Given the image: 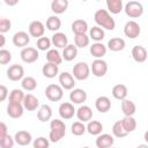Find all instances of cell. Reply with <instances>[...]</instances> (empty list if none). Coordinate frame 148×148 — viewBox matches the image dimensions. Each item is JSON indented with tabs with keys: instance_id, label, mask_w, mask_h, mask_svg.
Listing matches in <instances>:
<instances>
[{
	"instance_id": "24",
	"label": "cell",
	"mask_w": 148,
	"mask_h": 148,
	"mask_svg": "<svg viewBox=\"0 0 148 148\" xmlns=\"http://www.w3.org/2000/svg\"><path fill=\"white\" fill-rule=\"evenodd\" d=\"M76 116H77V119L81 120V121H89L92 117V111L89 106H80L79 110L76 111Z\"/></svg>"
},
{
	"instance_id": "33",
	"label": "cell",
	"mask_w": 148,
	"mask_h": 148,
	"mask_svg": "<svg viewBox=\"0 0 148 148\" xmlns=\"http://www.w3.org/2000/svg\"><path fill=\"white\" fill-rule=\"evenodd\" d=\"M106 6H108V9L112 14H118L123 9V2H121V0H108L106 1Z\"/></svg>"
},
{
	"instance_id": "29",
	"label": "cell",
	"mask_w": 148,
	"mask_h": 148,
	"mask_svg": "<svg viewBox=\"0 0 148 148\" xmlns=\"http://www.w3.org/2000/svg\"><path fill=\"white\" fill-rule=\"evenodd\" d=\"M43 75L45 77H49V79H52L57 74H58V65L56 64H51V62H47L43 66Z\"/></svg>"
},
{
	"instance_id": "13",
	"label": "cell",
	"mask_w": 148,
	"mask_h": 148,
	"mask_svg": "<svg viewBox=\"0 0 148 148\" xmlns=\"http://www.w3.org/2000/svg\"><path fill=\"white\" fill-rule=\"evenodd\" d=\"M59 83L61 84V87H62L64 89L69 90V89L74 88L75 81H74V77H73L69 73L64 72V73H61L60 76H59Z\"/></svg>"
},
{
	"instance_id": "45",
	"label": "cell",
	"mask_w": 148,
	"mask_h": 148,
	"mask_svg": "<svg viewBox=\"0 0 148 148\" xmlns=\"http://www.w3.org/2000/svg\"><path fill=\"white\" fill-rule=\"evenodd\" d=\"M10 60H12V53L7 50H1L0 51V64L7 65Z\"/></svg>"
},
{
	"instance_id": "23",
	"label": "cell",
	"mask_w": 148,
	"mask_h": 148,
	"mask_svg": "<svg viewBox=\"0 0 148 148\" xmlns=\"http://www.w3.org/2000/svg\"><path fill=\"white\" fill-rule=\"evenodd\" d=\"M51 116H52V110H51V108H50L49 105H46V104L42 105V106L39 108L38 112H37V118H38V120L42 121V123H45V121L50 120Z\"/></svg>"
},
{
	"instance_id": "48",
	"label": "cell",
	"mask_w": 148,
	"mask_h": 148,
	"mask_svg": "<svg viewBox=\"0 0 148 148\" xmlns=\"http://www.w3.org/2000/svg\"><path fill=\"white\" fill-rule=\"evenodd\" d=\"M7 95H8L7 88L3 84H1L0 86V102H3L6 99V97H7Z\"/></svg>"
},
{
	"instance_id": "22",
	"label": "cell",
	"mask_w": 148,
	"mask_h": 148,
	"mask_svg": "<svg viewBox=\"0 0 148 148\" xmlns=\"http://www.w3.org/2000/svg\"><path fill=\"white\" fill-rule=\"evenodd\" d=\"M112 95L116 99H120V101H124L125 97L127 96V87L125 84H116L113 88H112Z\"/></svg>"
},
{
	"instance_id": "9",
	"label": "cell",
	"mask_w": 148,
	"mask_h": 148,
	"mask_svg": "<svg viewBox=\"0 0 148 148\" xmlns=\"http://www.w3.org/2000/svg\"><path fill=\"white\" fill-rule=\"evenodd\" d=\"M91 71H92V74L97 77H102L106 74L108 72V65L104 60H101V59H97L95 61H92V65H91Z\"/></svg>"
},
{
	"instance_id": "53",
	"label": "cell",
	"mask_w": 148,
	"mask_h": 148,
	"mask_svg": "<svg viewBox=\"0 0 148 148\" xmlns=\"http://www.w3.org/2000/svg\"><path fill=\"white\" fill-rule=\"evenodd\" d=\"M145 140H146V142H148V131L145 133Z\"/></svg>"
},
{
	"instance_id": "14",
	"label": "cell",
	"mask_w": 148,
	"mask_h": 148,
	"mask_svg": "<svg viewBox=\"0 0 148 148\" xmlns=\"http://www.w3.org/2000/svg\"><path fill=\"white\" fill-rule=\"evenodd\" d=\"M74 113H75V109H74L73 104H71V103H62L59 106V114L64 119H71V118H73Z\"/></svg>"
},
{
	"instance_id": "4",
	"label": "cell",
	"mask_w": 148,
	"mask_h": 148,
	"mask_svg": "<svg viewBox=\"0 0 148 148\" xmlns=\"http://www.w3.org/2000/svg\"><path fill=\"white\" fill-rule=\"evenodd\" d=\"M62 89L58 84H49L45 89V96L52 102H58L62 98Z\"/></svg>"
},
{
	"instance_id": "18",
	"label": "cell",
	"mask_w": 148,
	"mask_h": 148,
	"mask_svg": "<svg viewBox=\"0 0 148 148\" xmlns=\"http://www.w3.org/2000/svg\"><path fill=\"white\" fill-rule=\"evenodd\" d=\"M95 105H96V109L97 111H99L101 113H105L110 110L111 108V102L110 99L106 97V96H101L96 99L95 102Z\"/></svg>"
},
{
	"instance_id": "11",
	"label": "cell",
	"mask_w": 148,
	"mask_h": 148,
	"mask_svg": "<svg viewBox=\"0 0 148 148\" xmlns=\"http://www.w3.org/2000/svg\"><path fill=\"white\" fill-rule=\"evenodd\" d=\"M29 42H30V37L24 31H18L13 37V44L17 47H24L29 44Z\"/></svg>"
},
{
	"instance_id": "17",
	"label": "cell",
	"mask_w": 148,
	"mask_h": 148,
	"mask_svg": "<svg viewBox=\"0 0 148 148\" xmlns=\"http://www.w3.org/2000/svg\"><path fill=\"white\" fill-rule=\"evenodd\" d=\"M39 105V102H38V98L35 97L32 94H28L25 95L24 97V101H23V106L24 109H27L28 111H35Z\"/></svg>"
},
{
	"instance_id": "30",
	"label": "cell",
	"mask_w": 148,
	"mask_h": 148,
	"mask_svg": "<svg viewBox=\"0 0 148 148\" xmlns=\"http://www.w3.org/2000/svg\"><path fill=\"white\" fill-rule=\"evenodd\" d=\"M105 53H106V47L101 43H96L90 46V54L92 57L102 58L103 56H105Z\"/></svg>"
},
{
	"instance_id": "37",
	"label": "cell",
	"mask_w": 148,
	"mask_h": 148,
	"mask_svg": "<svg viewBox=\"0 0 148 148\" xmlns=\"http://www.w3.org/2000/svg\"><path fill=\"white\" fill-rule=\"evenodd\" d=\"M112 133L117 136V138H125L128 133L125 131V128H124V126H123V124H121V120H118V121H116L114 124H113V126H112Z\"/></svg>"
},
{
	"instance_id": "20",
	"label": "cell",
	"mask_w": 148,
	"mask_h": 148,
	"mask_svg": "<svg viewBox=\"0 0 148 148\" xmlns=\"http://www.w3.org/2000/svg\"><path fill=\"white\" fill-rule=\"evenodd\" d=\"M14 139H15L17 145H20V146H28L31 142L32 138H31V134L29 132H27V131H18V132H16Z\"/></svg>"
},
{
	"instance_id": "6",
	"label": "cell",
	"mask_w": 148,
	"mask_h": 148,
	"mask_svg": "<svg viewBox=\"0 0 148 148\" xmlns=\"http://www.w3.org/2000/svg\"><path fill=\"white\" fill-rule=\"evenodd\" d=\"M124 32L126 37L128 38H136L139 37L141 29H140V25L135 21H128L124 27Z\"/></svg>"
},
{
	"instance_id": "5",
	"label": "cell",
	"mask_w": 148,
	"mask_h": 148,
	"mask_svg": "<svg viewBox=\"0 0 148 148\" xmlns=\"http://www.w3.org/2000/svg\"><path fill=\"white\" fill-rule=\"evenodd\" d=\"M73 74L76 80H86L89 76V66L86 62H77L73 67Z\"/></svg>"
},
{
	"instance_id": "38",
	"label": "cell",
	"mask_w": 148,
	"mask_h": 148,
	"mask_svg": "<svg viewBox=\"0 0 148 148\" xmlns=\"http://www.w3.org/2000/svg\"><path fill=\"white\" fill-rule=\"evenodd\" d=\"M22 88L28 90V91H32L34 89H36L37 87V81L32 77V76H28V77H24L22 80Z\"/></svg>"
},
{
	"instance_id": "8",
	"label": "cell",
	"mask_w": 148,
	"mask_h": 148,
	"mask_svg": "<svg viewBox=\"0 0 148 148\" xmlns=\"http://www.w3.org/2000/svg\"><path fill=\"white\" fill-rule=\"evenodd\" d=\"M39 54L35 47H24L21 52V58L27 64H32L38 59Z\"/></svg>"
},
{
	"instance_id": "50",
	"label": "cell",
	"mask_w": 148,
	"mask_h": 148,
	"mask_svg": "<svg viewBox=\"0 0 148 148\" xmlns=\"http://www.w3.org/2000/svg\"><path fill=\"white\" fill-rule=\"evenodd\" d=\"M5 2L7 5H9V6H14V5L17 3V0H5Z\"/></svg>"
},
{
	"instance_id": "36",
	"label": "cell",
	"mask_w": 148,
	"mask_h": 148,
	"mask_svg": "<svg viewBox=\"0 0 148 148\" xmlns=\"http://www.w3.org/2000/svg\"><path fill=\"white\" fill-rule=\"evenodd\" d=\"M121 124H123V126H124V128L127 133L133 132L136 128V120L133 117H125L121 120Z\"/></svg>"
},
{
	"instance_id": "43",
	"label": "cell",
	"mask_w": 148,
	"mask_h": 148,
	"mask_svg": "<svg viewBox=\"0 0 148 148\" xmlns=\"http://www.w3.org/2000/svg\"><path fill=\"white\" fill-rule=\"evenodd\" d=\"M86 127H84V125L81 123V121H75V123H73L72 124V133L74 134V135H82L84 132H86Z\"/></svg>"
},
{
	"instance_id": "7",
	"label": "cell",
	"mask_w": 148,
	"mask_h": 148,
	"mask_svg": "<svg viewBox=\"0 0 148 148\" xmlns=\"http://www.w3.org/2000/svg\"><path fill=\"white\" fill-rule=\"evenodd\" d=\"M24 75V69L21 65H12L8 69H7V77L10 81H18L23 77Z\"/></svg>"
},
{
	"instance_id": "3",
	"label": "cell",
	"mask_w": 148,
	"mask_h": 148,
	"mask_svg": "<svg viewBox=\"0 0 148 148\" xmlns=\"http://www.w3.org/2000/svg\"><path fill=\"white\" fill-rule=\"evenodd\" d=\"M125 13L127 16H130L132 18H136V17H140L142 15L143 7L138 1H130L125 6Z\"/></svg>"
},
{
	"instance_id": "1",
	"label": "cell",
	"mask_w": 148,
	"mask_h": 148,
	"mask_svg": "<svg viewBox=\"0 0 148 148\" xmlns=\"http://www.w3.org/2000/svg\"><path fill=\"white\" fill-rule=\"evenodd\" d=\"M94 18L96 21V23L108 30H113L114 27H116V23H114V20L110 16V14L105 10V9H98L96 10L95 15H94Z\"/></svg>"
},
{
	"instance_id": "31",
	"label": "cell",
	"mask_w": 148,
	"mask_h": 148,
	"mask_svg": "<svg viewBox=\"0 0 148 148\" xmlns=\"http://www.w3.org/2000/svg\"><path fill=\"white\" fill-rule=\"evenodd\" d=\"M77 56V49L76 46L74 45H67L65 49H64V52H62V57L66 61H72L76 58Z\"/></svg>"
},
{
	"instance_id": "52",
	"label": "cell",
	"mask_w": 148,
	"mask_h": 148,
	"mask_svg": "<svg viewBox=\"0 0 148 148\" xmlns=\"http://www.w3.org/2000/svg\"><path fill=\"white\" fill-rule=\"evenodd\" d=\"M136 148H148V146L147 145H139Z\"/></svg>"
},
{
	"instance_id": "54",
	"label": "cell",
	"mask_w": 148,
	"mask_h": 148,
	"mask_svg": "<svg viewBox=\"0 0 148 148\" xmlns=\"http://www.w3.org/2000/svg\"><path fill=\"white\" fill-rule=\"evenodd\" d=\"M83 148H89V147H83Z\"/></svg>"
},
{
	"instance_id": "35",
	"label": "cell",
	"mask_w": 148,
	"mask_h": 148,
	"mask_svg": "<svg viewBox=\"0 0 148 148\" xmlns=\"http://www.w3.org/2000/svg\"><path fill=\"white\" fill-rule=\"evenodd\" d=\"M46 27L50 31H57L61 27V21L57 16H50L46 21Z\"/></svg>"
},
{
	"instance_id": "27",
	"label": "cell",
	"mask_w": 148,
	"mask_h": 148,
	"mask_svg": "<svg viewBox=\"0 0 148 148\" xmlns=\"http://www.w3.org/2000/svg\"><path fill=\"white\" fill-rule=\"evenodd\" d=\"M121 110L125 114V117H132L134 113H135V110H136V106L135 104L130 101V99H124L121 102Z\"/></svg>"
},
{
	"instance_id": "12",
	"label": "cell",
	"mask_w": 148,
	"mask_h": 148,
	"mask_svg": "<svg viewBox=\"0 0 148 148\" xmlns=\"http://www.w3.org/2000/svg\"><path fill=\"white\" fill-rule=\"evenodd\" d=\"M44 31H45V29H44V24L40 22V21H34V22H31L30 23V25H29V34L32 36V37H38V38H40L43 35H44Z\"/></svg>"
},
{
	"instance_id": "10",
	"label": "cell",
	"mask_w": 148,
	"mask_h": 148,
	"mask_svg": "<svg viewBox=\"0 0 148 148\" xmlns=\"http://www.w3.org/2000/svg\"><path fill=\"white\" fill-rule=\"evenodd\" d=\"M23 109L24 106L21 103H16V102H9L7 105V114L10 118H20L23 114Z\"/></svg>"
},
{
	"instance_id": "51",
	"label": "cell",
	"mask_w": 148,
	"mask_h": 148,
	"mask_svg": "<svg viewBox=\"0 0 148 148\" xmlns=\"http://www.w3.org/2000/svg\"><path fill=\"white\" fill-rule=\"evenodd\" d=\"M3 45H5V36L0 35V46H3Z\"/></svg>"
},
{
	"instance_id": "26",
	"label": "cell",
	"mask_w": 148,
	"mask_h": 148,
	"mask_svg": "<svg viewBox=\"0 0 148 148\" xmlns=\"http://www.w3.org/2000/svg\"><path fill=\"white\" fill-rule=\"evenodd\" d=\"M108 46L111 51L113 52H118V51H121L124 50L125 47V40L119 38V37H114V38H111L109 42H108Z\"/></svg>"
},
{
	"instance_id": "2",
	"label": "cell",
	"mask_w": 148,
	"mask_h": 148,
	"mask_svg": "<svg viewBox=\"0 0 148 148\" xmlns=\"http://www.w3.org/2000/svg\"><path fill=\"white\" fill-rule=\"evenodd\" d=\"M51 131H50V140L52 142H58L60 141L66 132V125L64 121L59 120V119H54L51 121Z\"/></svg>"
},
{
	"instance_id": "39",
	"label": "cell",
	"mask_w": 148,
	"mask_h": 148,
	"mask_svg": "<svg viewBox=\"0 0 148 148\" xmlns=\"http://www.w3.org/2000/svg\"><path fill=\"white\" fill-rule=\"evenodd\" d=\"M24 92L20 89H14L12 90V92L9 94V102H16V103H21L24 101Z\"/></svg>"
},
{
	"instance_id": "34",
	"label": "cell",
	"mask_w": 148,
	"mask_h": 148,
	"mask_svg": "<svg viewBox=\"0 0 148 148\" xmlns=\"http://www.w3.org/2000/svg\"><path fill=\"white\" fill-rule=\"evenodd\" d=\"M102 130H103V125L99 121H97V120L90 121L88 124V126H87V131L91 135H98V134H101Z\"/></svg>"
},
{
	"instance_id": "40",
	"label": "cell",
	"mask_w": 148,
	"mask_h": 148,
	"mask_svg": "<svg viewBox=\"0 0 148 148\" xmlns=\"http://www.w3.org/2000/svg\"><path fill=\"white\" fill-rule=\"evenodd\" d=\"M90 37L96 40V42H99L104 38V31L103 29H101L99 27H92L90 29Z\"/></svg>"
},
{
	"instance_id": "42",
	"label": "cell",
	"mask_w": 148,
	"mask_h": 148,
	"mask_svg": "<svg viewBox=\"0 0 148 148\" xmlns=\"http://www.w3.org/2000/svg\"><path fill=\"white\" fill-rule=\"evenodd\" d=\"M36 45H37V49H38V50H40V51H46V50H49L50 46H51V40H50L47 37H40V38H38Z\"/></svg>"
},
{
	"instance_id": "49",
	"label": "cell",
	"mask_w": 148,
	"mask_h": 148,
	"mask_svg": "<svg viewBox=\"0 0 148 148\" xmlns=\"http://www.w3.org/2000/svg\"><path fill=\"white\" fill-rule=\"evenodd\" d=\"M7 135V126L5 123H0V140Z\"/></svg>"
},
{
	"instance_id": "44",
	"label": "cell",
	"mask_w": 148,
	"mask_h": 148,
	"mask_svg": "<svg viewBox=\"0 0 148 148\" xmlns=\"http://www.w3.org/2000/svg\"><path fill=\"white\" fill-rule=\"evenodd\" d=\"M50 146V142L47 139L40 136V138H37L35 141H34V148H49Z\"/></svg>"
},
{
	"instance_id": "21",
	"label": "cell",
	"mask_w": 148,
	"mask_h": 148,
	"mask_svg": "<svg viewBox=\"0 0 148 148\" xmlns=\"http://www.w3.org/2000/svg\"><path fill=\"white\" fill-rule=\"evenodd\" d=\"M52 43L58 49H65L67 46V43H68V39H67V36L62 32H57L52 36Z\"/></svg>"
},
{
	"instance_id": "41",
	"label": "cell",
	"mask_w": 148,
	"mask_h": 148,
	"mask_svg": "<svg viewBox=\"0 0 148 148\" xmlns=\"http://www.w3.org/2000/svg\"><path fill=\"white\" fill-rule=\"evenodd\" d=\"M75 46L76 47H86L89 44V37L83 34V35H75Z\"/></svg>"
},
{
	"instance_id": "15",
	"label": "cell",
	"mask_w": 148,
	"mask_h": 148,
	"mask_svg": "<svg viewBox=\"0 0 148 148\" xmlns=\"http://www.w3.org/2000/svg\"><path fill=\"white\" fill-rule=\"evenodd\" d=\"M132 57L136 62H143L147 59V51L143 46L136 45L132 50Z\"/></svg>"
},
{
	"instance_id": "28",
	"label": "cell",
	"mask_w": 148,
	"mask_h": 148,
	"mask_svg": "<svg viewBox=\"0 0 148 148\" xmlns=\"http://www.w3.org/2000/svg\"><path fill=\"white\" fill-rule=\"evenodd\" d=\"M67 7H68L67 0H54L51 3V9L56 14H62L64 12H66Z\"/></svg>"
},
{
	"instance_id": "47",
	"label": "cell",
	"mask_w": 148,
	"mask_h": 148,
	"mask_svg": "<svg viewBox=\"0 0 148 148\" xmlns=\"http://www.w3.org/2000/svg\"><path fill=\"white\" fill-rule=\"evenodd\" d=\"M10 27H12V23H10V21L8 18H5V17L0 18V32L3 34V32L9 31Z\"/></svg>"
},
{
	"instance_id": "19",
	"label": "cell",
	"mask_w": 148,
	"mask_h": 148,
	"mask_svg": "<svg viewBox=\"0 0 148 148\" xmlns=\"http://www.w3.org/2000/svg\"><path fill=\"white\" fill-rule=\"evenodd\" d=\"M114 140L110 134H102L96 139L97 148H111Z\"/></svg>"
},
{
	"instance_id": "25",
	"label": "cell",
	"mask_w": 148,
	"mask_h": 148,
	"mask_svg": "<svg viewBox=\"0 0 148 148\" xmlns=\"http://www.w3.org/2000/svg\"><path fill=\"white\" fill-rule=\"evenodd\" d=\"M72 30L75 35H83L88 30V24L83 20H75L72 24Z\"/></svg>"
},
{
	"instance_id": "16",
	"label": "cell",
	"mask_w": 148,
	"mask_h": 148,
	"mask_svg": "<svg viewBox=\"0 0 148 148\" xmlns=\"http://www.w3.org/2000/svg\"><path fill=\"white\" fill-rule=\"evenodd\" d=\"M69 98H71V102H73L74 104H81V103L86 102L87 92L83 89H74L69 94Z\"/></svg>"
},
{
	"instance_id": "46",
	"label": "cell",
	"mask_w": 148,
	"mask_h": 148,
	"mask_svg": "<svg viewBox=\"0 0 148 148\" xmlns=\"http://www.w3.org/2000/svg\"><path fill=\"white\" fill-rule=\"evenodd\" d=\"M13 146H14V140L8 134L3 139L0 140V147L1 148H13Z\"/></svg>"
},
{
	"instance_id": "55",
	"label": "cell",
	"mask_w": 148,
	"mask_h": 148,
	"mask_svg": "<svg viewBox=\"0 0 148 148\" xmlns=\"http://www.w3.org/2000/svg\"><path fill=\"white\" fill-rule=\"evenodd\" d=\"M111 148H112V147H111Z\"/></svg>"
},
{
	"instance_id": "32",
	"label": "cell",
	"mask_w": 148,
	"mask_h": 148,
	"mask_svg": "<svg viewBox=\"0 0 148 148\" xmlns=\"http://www.w3.org/2000/svg\"><path fill=\"white\" fill-rule=\"evenodd\" d=\"M46 60L51 64H56V65H60L62 61V58L60 56V53L57 50H49L46 53Z\"/></svg>"
}]
</instances>
